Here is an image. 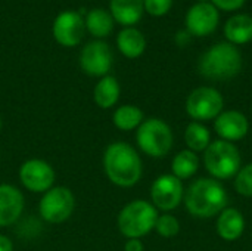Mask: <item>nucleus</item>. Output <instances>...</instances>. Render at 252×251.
<instances>
[{
	"instance_id": "1",
	"label": "nucleus",
	"mask_w": 252,
	"mask_h": 251,
	"mask_svg": "<svg viewBox=\"0 0 252 251\" xmlns=\"http://www.w3.org/2000/svg\"><path fill=\"white\" fill-rule=\"evenodd\" d=\"M103 172L120 188L134 186L143 173V163L137 151L127 142H112L103 152Z\"/></svg>"
},
{
	"instance_id": "2",
	"label": "nucleus",
	"mask_w": 252,
	"mask_h": 251,
	"mask_svg": "<svg viewBox=\"0 0 252 251\" xmlns=\"http://www.w3.org/2000/svg\"><path fill=\"white\" fill-rule=\"evenodd\" d=\"M227 201V192L217 179H198L185 194V206L188 212L201 219L220 215L226 209Z\"/></svg>"
},
{
	"instance_id": "3",
	"label": "nucleus",
	"mask_w": 252,
	"mask_h": 251,
	"mask_svg": "<svg viewBox=\"0 0 252 251\" xmlns=\"http://www.w3.org/2000/svg\"><path fill=\"white\" fill-rule=\"evenodd\" d=\"M242 68V56L238 47L229 41L211 46L199 59V72L210 80L224 81L236 77Z\"/></svg>"
},
{
	"instance_id": "4",
	"label": "nucleus",
	"mask_w": 252,
	"mask_h": 251,
	"mask_svg": "<svg viewBox=\"0 0 252 251\" xmlns=\"http://www.w3.org/2000/svg\"><path fill=\"white\" fill-rule=\"evenodd\" d=\"M157 219L158 210L152 203L145 200H134L121 209L117 217V226L126 238L140 240L152 229H155Z\"/></svg>"
},
{
	"instance_id": "5",
	"label": "nucleus",
	"mask_w": 252,
	"mask_h": 251,
	"mask_svg": "<svg viewBox=\"0 0 252 251\" xmlns=\"http://www.w3.org/2000/svg\"><path fill=\"white\" fill-rule=\"evenodd\" d=\"M241 152L232 142L216 141L204 151V164L208 173L217 180H226L241 170Z\"/></svg>"
},
{
	"instance_id": "6",
	"label": "nucleus",
	"mask_w": 252,
	"mask_h": 251,
	"mask_svg": "<svg viewBox=\"0 0 252 251\" xmlns=\"http://www.w3.org/2000/svg\"><path fill=\"white\" fill-rule=\"evenodd\" d=\"M137 146L152 158L165 157L173 148L171 127L161 118H148L137 127Z\"/></svg>"
},
{
	"instance_id": "7",
	"label": "nucleus",
	"mask_w": 252,
	"mask_h": 251,
	"mask_svg": "<svg viewBox=\"0 0 252 251\" xmlns=\"http://www.w3.org/2000/svg\"><path fill=\"white\" fill-rule=\"evenodd\" d=\"M75 209V197L66 186H53L43 194L38 203V213L47 223H63Z\"/></svg>"
},
{
	"instance_id": "8",
	"label": "nucleus",
	"mask_w": 252,
	"mask_h": 251,
	"mask_svg": "<svg viewBox=\"0 0 252 251\" xmlns=\"http://www.w3.org/2000/svg\"><path fill=\"white\" fill-rule=\"evenodd\" d=\"M224 107L221 93L208 86L195 89L186 101V111L195 121L216 120Z\"/></svg>"
},
{
	"instance_id": "9",
	"label": "nucleus",
	"mask_w": 252,
	"mask_h": 251,
	"mask_svg": "<svg viewBox=\"0 0 252 251\" xmlns=\"http://www.w3.org/2000/svg\"><path fill=\"white\" fill-rule=\"evenodd\" d=\"M18 176H19L21 185L27 191L34 192V194L47 192L50 188H53V183L56 179V173L53 167L47 161L38 160V158H31L22 163L19 167Z\"/></svg>"
},
{
	"instance_id": "10",
	"label": "nucleus",
	"mask_w": 252,
	"mask_h": 251,
	"mask_svg": "<svg viewBox=\"0 0 252 251\" xmlns=\"http://www.w3.org/2000/svg\"><path fill=\"white\" fill-rule=\"evenodd\" d=\"M112 50L105 41L87 43L80 53V67L90 77H105L112 67Z\"/></svg>"
},
{
	"instance_id": "11",
	"label": "nucleus",
	"mask_w": 252,
	"mask_h": 251,
	"mask_svg": "<svg viewBox=\"0 0 252 251\" xmlns=\"http://www.w3.org/2000/svg\"><path fill=\"white\" fill-rule=\"evenodd\" d=\"M183 185L182 180L174 175H161L152 183L151 200L154 207L162 212H171L177 209L183 200Z\"/></svg>"
},
{
	"instance_id": "12",
	"label": "nucleus",
	"mask_w": 252,
	"mask_h": 251,
	"mask_svg": "<svg viewBox=\"0 0 252 251\" xmlns=\"http://www.w3.org/2000/svg\"><path fill=\"white\" fill-rule=\"evenodd\" d=\"M219 9L211 3H196L186 15V30L196 37H205L216 31L219 27Z\"/></svg>"
},
{
	"instance_id": "13",
	"label": "nucleus",
	"mask_w": 252,
	"mask_h": 251,
	"mask_svg": "<svg viewBox=\"0 0 252 251\" xmlns=\"http://www.w3.org/2000/svg\"><path fill=\"white\" fill-rule=\"evenodd\" d=\"M84 30L86 24L81 15L74 10H65L59 13L55 19L53 37L59 44L65 47H72L83 40Z\"/></svg>"
},
{
	"instance_id": "14",
	"label": "nucleus",
	"mask_w": 252,
	"mask_h": 251,
	"mask_svg": "<svg viewBox=\"0 0 252 251\" xmlns=\"http://www.w3.org/2000/svg\"><path fill=\"white\" fill-rule=\"evenodd\" d=\"M24 194L13 185L0 183V228L12 226L24 213Z\"/></svg>"
},
{
	"instance_id": "15",
	"label": "nucleus",
	"mask_w": 252,
	"mask_h": 251,
	"mask_svg": "<svg viewBox=\"0 0 252 251\" xmlns=\"http://www.w3.org/2000/svg\"><path fill=\"white\" fill-rule=\"evenodd\" d=\"M214 129L217 135L221 138V141L236 142L247 136L250 130V123L242 112L230 109L221 112L214 120Z\"/></svg>"
},
{
	"instance_id": "16",
	"label": "nucleus",
	"mask_w": 252,
	"mask_h": 251,
	"mask_svg": "<svg viewBox=\"0 0 252 251\" xmlns=\"http://www.w3.org/2000/svg\"><path fill=\"white\" fill-rule=\"evenodd\" d=\"M245 229V219L238 209L226 207L217 219V232L224 241H236Z\"/></svg>"
},
{
	"instance_id": "17",
	"label": "nucleus",
	"mask_w": 252,
	"mask_h": 251,
	"mask_svg": "<svg viewBox=\"0 0 252 251\" xmlns=\"http://www.w3.org/2000/svg\"><path fill=\"white\" fill-rule=\"evenodd\" d=\"M224 36L232 44H247L252 40V16L238 13L230 16L224 24Z\"/></svg>"
},
{
	"instance_id": "18",
	"label": "nucleus",
	"mask_w": 252,
	"mask_h": 251,
	"mask_svg": "<svg viewBox=\"0 0 252 251\" xmlns=\"http://www.w3.org/2000/svg\"><path fill=\"white\" fill-rule=\"evenodd\" d=\"M143 0H111V15L123 25L137 24L143 15Z\"/></svg>"
},
{
	"instance_id": "19",
	"label": "nucleus",
	"mask_w": 252,
	"mask_h": 251,
	"mask_svg": "<svg viewBox=\"0 0 252 251\" xmlns=\"http://www.w3.org/2000/svg\"><path fill=\"white\" fill-rule=\"evenodd\" d=\"M117 44L120 52L130 59H136L140 55H143L146 49V38L145 36L133 27H127L123 31H120L117 37Z\"/></svg>"
},
{
	"instance_id": "20",
	"label": "nucleus",
	"mask_w": 252,
	"mask_h": 251,
	"mask_svg": "<svg viewBox=\"0 0 252 251\" xmlns=\"http://www.w3.org/2000/svg\"><path fill=\"white\" fill-rule=\"evenodd\" d=\"M120 93H121V87H120L118 80L112 75H105L94 86L93 101L99 108L108 109V108H112L118 102Z\"/></svg>"
},
{
	"instance_id": "21",
	"label": "nucleus",
	"mask_w": 252,
	"mask_h": 251,
	"mask_svg": "<svg viewBox=\"0 0 252 251\" xmlns=\"http://www.w3.org/2000/svg\"><path fill=\"white\" fill-rule=\"evenodd\" d=\"M112 123L123 132L134 130L143 123V111L136 105H121L114 111Z\"/></svg>"
},
{
	"instance_id": "22",
	"label": "nucleus",
	"mask_w": 252,
	"mask_h": 251,
	"mask_svg": "<svg viewBox=\"0 0 252 251\" xmlns=\"http://www.w3.org/2000/svg\"><path fill=\"white\" fill-rule=\"evenodd\" d=\"M198 167H199L198 155L193 151H190V149L180 151L173 158V163H171L173 175L177 179H180V180H185V179L192 178L198 172Z\"/></svg>"
},
{
	"instance_id": "23",
	"label": "nucleus",
	"mask_w": 252,
	"mask_h": 251,
	"mask_svg": "<svg viewBox=\"0 0 252 251\" xmlns=\"http://www.w3.org/2000/svg\"><path fill=\"white\" fill-rule=\"evenodd\" d=\"M86 28L94 37H105L114 28V18L103 9H92L86 16Z\"/></svg>"
},
{
	"instance_id": "24",
	"label": "nucleus",
	"mask_w": 252,
	"mask_h": 251,
	"mask_svg": "<svg viewBox=\"0 0 252 251\" xmlns=\"http://www.w3.org/2000/svg\"><path fill=\"white\" fill-rule=\"evenodd\" d=\"M210 139H211L210 130L202 123L192 121L186 127L185 142H186L188 148L190 151H193L195 154L196 152H201V151H205L208 148V145H210Z\"/></svg>"
},
{
	"instance_id": "25",
	"label": "nucleus",
	"mask_w": 252,
	"mask_h": 251,
	"mask_svg": "<svg viewBox=\"0 0 252 251\" xmlns=\"http://www.w3.org/2000/svg\"><path fill=\"white\" fill-rule=\"evenodd\" d=\"M155 231L162 238H173L180 232V223L173 215H161L157 219Z\"/></svg>"
},
{
	"instance_id": "26",
	"label": "nucleus",
	"mask_w": 252,
	"mask_h": 251,
	"mask_svg": "<svg viewBox=\"0 0 252 251\" xmlns=\"http://www.w3.org/2000/svg\"><path fill=\"white\" fill-rule=\"evenodd\" d=\"M235 188L241 195L252 197V163L238 172L235 179Z\"/></svg>"
},
{
	"instance_id": "27",
	"label": "nucleus",
	"mask_w": 252,
	"mask_h": 251,
	"mask_svg": "<svg viewBox=\"0 0 252 251\" xmlns=\"http://www.w3.org/2000/svg\"><path fill=\"white\" fill-rule=\"evenodd\" d=\"M173 0H143L145 10L152 16H162L171 9Z\"/></svg>"
},
{
	"instance_id": "28",
	"label": "nucleus",
	"mask_w": 252,
	"mask_h": 251,
	"mask_svg": "<svg viewBox=\"0 0 252 251\" xmlns=\"http://www.w3.org/2000/svg\"><path fill=\"white\" fill-rule=\"evenodd\" d=\"M217 9H221L224 12H235L239 7L244 6L245 0H210Z\"/></svg>"
},
{
	"instance_id": "29",
	"label": "nucleus",
	"mask_w": 252,
	"mask_h": 251,
	"mask_svg": "<svg viewBox=\"0 0 252 251\" xmlns=\"http://www.w3.org/2000/svg\"><path fill=\"white\" fill-rule=\"evenodd\" d=\"M190 38H192V34L188 30H180L176 34V43L179 46H188L190 43Z\"/></svg>"
},
{
	"instance_id": "30",
	"label": "nucleus",
	"mask_w": 252,
	"mask_h": 251,
	"mask_svg": "<svg viewBox=\"0 0 252 251\" xmlns=\"http://www.w3.org/2000/svg\"><path fill=\"white\" fill-rule=\"evenodd\" d=\"M124 251H143V243L139 238H130L124 244Z\"/></svg>"
},
{
	"instance_id": "31",
	"label": "nucleus",
	"mask_w": 252,
	"mask_h": 251,
	"mask_svg": "<svg viewBox=\"0 0 252 251\" xmlns=\"http://www.w3.org/2000/svg\"><path fill=\"white\" fill-rule=\"evenodd\" d=\"M0 251H13V243L6 235L0 234Z\"/></svg>"
},
{
	"instance_id": "32",
	"label": "nucleus",
	"mask_w": 252,
	"mask_h": 251,
	"mask_svg": "<svg viewBox=\"0 0 252 251\" xmlns=\"http://www.w3.org/2000/svg\"><path fill=\"white\" fill-rule=\"evenodd\" d=\"M210 0H198V3H208Z\"/></svg>"
},
{
	"instance_id": "33",
	"label": "nucleus",
	"mask_w": 252,
	"mask_h": 251,
	"mask_svg": "<svg viewBox=\"0 0 252 251\" xmlns=\"http://www.w3.org/2000/svg\"><path fill=\"white\" fill-rule=\"evenodd\" d=\"M0 130H1V117H0Z\"/></svg>"
},
{
	"instance_id": "34",
	"label": "nucleus",
	"mask_w": 252,
	"mask_h": 251,
	"mask_svg": "<svg viewBox=\"0 0 252 251\" xmlns=\"http://www.w3.org/2000/svg\"><path fill=\"white\" fill-rule=\"evenodd\" d=\"M251 108H252V104H251Z\"/></svg>"
}]
</instances>
